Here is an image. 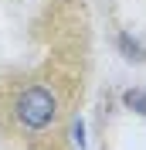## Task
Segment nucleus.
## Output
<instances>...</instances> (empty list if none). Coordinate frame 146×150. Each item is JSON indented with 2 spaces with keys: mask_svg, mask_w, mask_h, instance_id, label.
Instances as JSON below:
<instances>
[{
  "mask_svg": "<svg viewBox=\"0 0 146 150\" xmlns=\"http://www.w3.org/2000/svg\"><path fill=\"white\" fill-rule=\"evenodd\" d=\"M17 120L27 126V130H44L48 123L55 120V109H58V103H55V96L48 92L44 85H31V89H24V92L17 96Z\"/></svg>",
  "mask_w": 146,
  "mask_h": 150,
  "instance_id": "nucleus-1",
  "label": "nucleus"
},
{
  "mask_svg": "<svg viewBox=\"0 0 146 150\" xmlns=\"http://www.w3.org/2000/svg\"><path fill=\"white\" fill-rule=\"evenodd\" d=\"M122 103H126V109L146 116V92L143 89H126V92H122Z\"/></svg>",
  "mask_w": 146,
  "mask_h": 150,
  "instance_id": "nucleus-2",
  "label": "nucleus"
},
{
  "mask_svg": "<svg viewBox=\"0 0 146 150\" xmlns=\"http://www.w3.org/2000/svg\"><path fill=\"white\" fill-rule=\"evenodd\" d=\"M119 45H122V51H126V58H136V62H143V51H139V45H136V41H133V38H129V34H122V38H119Z\"/></svg>",
  "mask_w": 146,
  "mask_h": 150,
  "instance_id": "nucleus-3",
  "label": "nucleus"
},
{
  "mask_svg": "<svg viewBox=\"0 0 146 150\" xmlns=\"http://www.w3.org/2000/svg\"><path fill=\"white\" fill-rule=\"evenodd\" d=\"M72 140H75V147H78V150H85V123H82V120L72 123Z\"/></svg>",
  "mask_w": 146,
  "mask_h": 150,
  "instance_id": "nucleus-4",
  "label": "nucleus"
}]
</instances>
